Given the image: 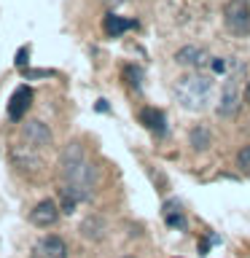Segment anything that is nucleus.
I'll return each mask as SVG.
<instances>
[{"instance_id":"12","label":"nucleus","mask_w":250,"mask_h":258,"mask_svg":"<svg viewBox=\"0 0 250 258\" xmlns=\"http://www.w3.org/2000/svg\"><path fill=\"white\" fill-rule=\"evenodd\" d=\"M189 145L197 153L202 151H207L210 145H213V135H210V129L205 124H197V126H191V132H189Z\"/></svg>"},{"instance_id":"23","label":"nucleus","mask_w":250,"mask_h":258,"mask_svg":"<svg viewBox=\"0 0 250 258\" xmlns=\"http://www.w3.org/2000/svg\"><path fill=\"white\" fill-rule=\"evenodd\" d=\"M105 3H110V6H118V3H124V0H105Z\"/></svg>"},{"instance_id":"25","label":"nucleus","mask_w":250,"mask_h":258,"mask_svg":"<svg viewBox=\"0 0 250 258\" xmlns=\"http://www.w3.org/2000/svg\"><path fill=\"white\" fill-rule=\"evenodd\" d=\"M124 258H135V255H124Z\"/></svg>"},{"instance_id":"22","label":"nucleus","mask_w":250,"mask_h":258,"mask_svg":"<svg viewBox=\"0 0 250 258\" xmlns=\"http://www.w3.org/2000/svg\"><path fill=\"white\" fill-rule=\"evenodd\" d=\"M94 108L100 110V113H108V102H105V100H97V105H94Z\"/></svg>"},{"instance_id":"5","label":"nucleus","mask_w":250,"mask_h":258,"mask_svg":"<svg viewBox=\"0 0 250 258\" xmlns=\"http://www.w3.org/2000/svg\"><path fill=\"white\" fill-rule=\"evenodd\" d=\"M22 140L27 143L30 148L43 151L54 143V135H51V129H48V124H43L40 118H30L22 124Z\"/></svg>"},{"instance_id":"18","label":"nucleus","mask_w":250,"mask_h":258,"mask_svg":"<svg viewBox=\"0 0 250 258\" xmlns=\"http://www.w3.org/2000/svg\"><path fill=\"white\" fill-rule=\"evenodd\" d=\"M237 167L245 169V172H250V143L242 145V148L237 151Z\"/></svg>"},{"instance_id":"8","label":"nucleus","mask_w":250,"mask_h":258,"mask_svg":"<svg viewBox=\"0 0 250 258\" xmlns=\"http://www.w3.org/2000/svg\"><path fill=\"white\" fill-rule=\"evenodd\" d=\"M175 62L180 64V68L199 70V68H205V64L210 62V56H207V51L202 46H183V48H177Z\"/></svg>"},{"instance_id":"6","label":"nucleus","mask_w":250,"mask_h":258,"mask_svg":"<svg viewBox=\"0 0 250 258\" xmlns=\"http://www.w3.org/2000/svg\"><path fill=\"white\" fill-rule=\"evenodd\" d=\"M59 213L62 210L54 199H43L30 210V223L38 226V229H48V226H54L56 221H59Z\"/></svg>"},{"instance_id":"10","label":"nucleus","mask_w":250,"mask_h":258,"mask_svg":"<svg viewBox=\"0 0 250 258\" xmlns=\"http://www.w3.org/2000/svg\"><path fill=\"white\" fill-rule=\"evenodd\" d=\"M32 105V89L30 86H16V92L11 94V102H8V118L11 121H19L24 113H27V108Z\"/></svg>"},{"instance_id":"21","label":"nucleus","mask_w":250,"mask_h":258,"mask_svg":"<svg viewBox=\"0 0 250 258\" xmlns=\"http://www.w3.org/2000/svg\"><path fill=\"white\" fill-rule=\"evenodd\" d=\"M54 70H24V78H51Z\"/></svg>"},{"instance_id":"24","label":"nucleus","mask_w":250,"mask_h":258,"mask_svg":"<svg viewBox=\"0 0 250 258\" xmlns=\"http://www.w3.org/2000/svg\"><path fill=\"white\" fill-rule=\"evenodd\" d=\"M245 94H247V97H250V84H247V89H245Z\"/></svg>"},{"instance_id":"14","label":"nucleus","mask_w":250,"mask_h":258,"mask_svg":"<svg viewBox=\"0 0 250 258\" xmlns=\"http://www.w3.org/2000/svg\"><path fill=\"white\" fill-rule=\"evenodd\" d=\"M140 124L145 129H151V132H156V135H164V113L156 110V108H143L140 110Z\"/></svg>"},{"instance_id":"1","label":"nucleus","mask_w":250,"mask_h":258,"mask_svg":"<svg viewBox=\"0 0 250 258\" xmlns=\"http://www.w3.org/2000/svg\"><path fill=\"white\" fill-rule=\"evenodd\" d=\"M59 172H62V185L76 194L78 202L92 199L94 183H97V169L86 159V151L78 140L65 145V151L59 156Z\"/></svg>"},{"instance_id":"20","label":"nucleus","mask_w":250,"mask_h":258,"mask_svg":"<svg viewBox=\"0 0 250 258\" xmlns=\"http://www.w3.org/2000/svg\"><path fill=\"white\" fill-rule=\"evenodd\" d=\"M210 68H213V73H218V76H226L229 64H226V59H221V56H215V59H210Z\"/></svg>"},{"instance_id":"3","label":"nucleus","mask_w":250,"mask_h":258,"mask_svg":"<svg viewBox=\"0 0 250 258\" xmlns=\"http://www.w3.org/2000/svg\"><path fill=\"white\" fill-rule=\"evenodd\" d=\"M223 22L231 35L247 38L250 35V3L247 0H229L223 6Z\"/></svg>"},{"instance_id":"4","label":"nucleus","mask_w":250,"mask_h":258,"mask_svg":"<svg viewBox=\"0 0 250 258\" xmlns=\"http://www.w3.org/2000/svg\"><path fill=\"white\" fill-rule=\"evenodd\" d=\"M239 62L234 59L231 62V73H229V81L223 84V92H221V102H218V116L223 118H231L237 113L242 97H239Z\"/></svg>"},{"instance_id":"15","label":"nucleus","mask_w":250,"mask_h":258,"mask_svg":"<svg viewBox=\"0 0 250 258\" xmlns=\"http://www.w3.org/2000/svg\"><path fill=\"white\" fill-rule=\"evenodd\" d=\"M76 207H78L76 194H73L70 188H65V185H59V210L65 215H73V213H76Z\"/></svg>"},{"instance_id":"7","label":"nucleus","mask_w":250,"mask_h":258,"mask_svg":"<svg viewBox=\"0 0 250 258\" xmlns=\"http://www.w3.org/2000/svg\"><path fill=\"white\" fill-rule=\"evenodd\" d=\"M32 258H68V245L62 237L48 234V237L38 239V245L32 247Z\"/></svg>"},{"instance_id":"2","label":"nucleus","mask_w":250,"mask_h":258,"mask_svg":"<svg viewBox=\"0 0 250 258\" xmlns=\"http://www.w3.org/2000/svg\"><path fill=\"white\" fill-rule=\"evenodd\" d=\"M175 94L185 110H205L207 102L213 100V78L202 76V73H189V76L177 78Z\"/></svg>"},{"instance_id":"16","label":"nucleus","mask_w":250,"mask_h":258,"mask_svg":"<svg viewBox=\"0 0 250 258\" xmlns=\"http://www.w3.org/2000/svg\"><path fill=\"white\" fill-rule=\"evenodd\" d=\"M124 81L132 89H140L143 86V70L135 68V64H127V68H124Z\"/></svg>"},{"instance_id":"17","label":"nucleus","mask_w":250,"mask_h":258,"mask_svg":"<svg viewBox=\"0 0 250 258\" xmlns=\"http://www.w3.org/2000/svg\"><path fill=\"white\" fill-rule=\"evenodd\" d=\"M167 215V226H169V229H185V226H189V223H185V215L180 213V210H177V213H164Z\"/></svg>"},{"instance_id":"13","label":"nucleus","mask_w":250,"mask_h":258,"mask_svg":"<svg viewBox=\"0 0 250 258\" xmlns=\"http://www.w3.org/2000/svg\"><path fill=\"white\" fill-rule=\"evenodd\" d=\"M105 231H108V226H105V221L100 215H89L84 223H81V234H84L86 239H92V242H100L105 237Z\"/></svg>"},{"instance_id":"9","label":"nucleus","mask_w":250,"mask_h":258,"mask_svg":"<svg viewBox=\"0 0 250 258\" xmlns=\"http://www.w3.org/2000/svg\"><path fill=\"white\" fill-rule=\"evenodd\" d=\"M11 159H14L16 167H19V169H27V172H35V169L43 167V161H40L38 151L30 148L27 143H24V145H14V148H11Z\"/></svg>"},{"instance_id":"19","label":"nucleus","mask_w":250,"mask_h":258,"mask_svg":"<svg viewBox=\"0 0 250 258\" xmlns=\"http://www.w3.org/2000/svg\"><path fill=\"white\" fill-rule=\"evenodd\" d=\"M27 59H30V46H22L19 51H16V56H14V64H16V68H24Z\"/></svg>"},{"instance_id":"11","label":"nucleus","mask_w":250,"mask_h":258,"mask_svg":"<svg viewBox=\"0 0 250 258\" xmlns=\"http://www.w3.org/2000/svg\"><path fill=\"white\" fill-rule=\"evenodd\" d=\"M102 27H105V35L108 38H118V35H124L129 27H137V24L124 19V16H118V14H108L105 22H102Z\"/></svg>"}]
</instances>
